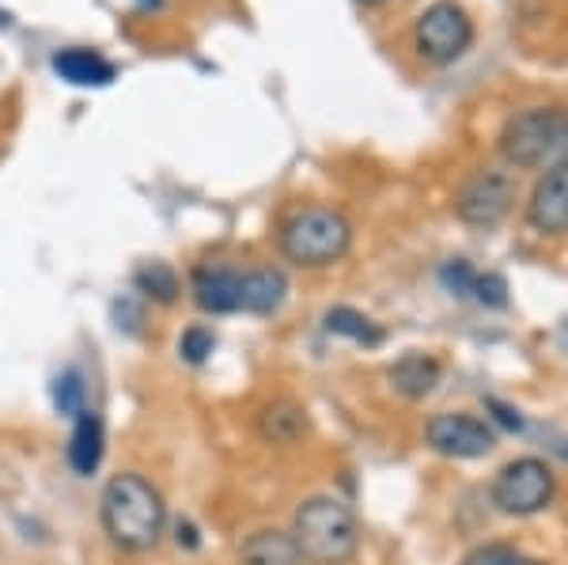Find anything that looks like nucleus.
Wrapping results in <instances>:
<instances>
[{
    "instance_id": "1a4fd4ad",
    "label": "nucleus",
    "mask_w": 568,
    "mask_h": 565,
    "mask_svg": "<svg viewBox=\"0 0 568 565\" xmlns=\"http://www.w3.org/2000/svg\"><path fill=\"white\" fill-rule=\"evenodd\" d=\"M527 224L538 235H565L568 232V160L549 168L535 182L527 202Z\"/></svg>"
},
{
    "instance_id": "ddd939ff",
    "label": "nucleus",
    "mask_w": 568,
    "mask_h": 565,
    "mask_svg": "<svg viewBox=\"0 0 568 565\" xmlns=\"http://www.w3.org/2000/svg\"><path fill=\"white\" fill-rule=\"evenodd\" d=\"M258 433H262V441L277 444V448H292V444H300L307 433V410L300 403H292V398L270 403L258 414Z\"/></svg>"
},
{
    "instance_id": "7ed1b4c3",
    "label": "nucleus",
    "mask_w": 568,
    "mask_h": 565,
    "mask_svg": "<svg viewBox=\"0 0 568 565\" xmlns=\"http://www.w3.org/2000/svg\"><path fill=\"white\" fill-rule=\"evenodd\" d=\"M500 157L516 171H549L568 160V111L565 107H530L504 122Z\"/></svg>"
},
{
    "instance_id": "6ab92c4d",
    "label": "nucleus",
    "mask_w": 568,
    "mask_h": 565,
    "mask_svg": "<svg viewBox=\"0 0 568 565\" xmlns=\"http://www.w3.org/2000/svg\"><path fill=\"white\" fill-rule=\"evenodd\" d=\"M50 398H53V410H58V414H65V417H72V422H77V417L88 410L84 376H80L77 369L58 372V376H53V384H50Z\"/></svg>"
},
{
    "instance_id": "f03ea898",
    "label": "nucleus",
    "mask_w": 568,
    "mask_h": 565,
    "mask_svg": "<svg viewBox=\"0 0 568 565\" xmlns=\"http://www.w3.org/2000/svg\"><path fill=\"white\" fill-rule=\"evenodd\" d=\"M292 539L300 546V558L311 565H345L361 551V521L345 501L318 494L296 508Z\"/></svg>"
},
{
    "instance_id": "9b49d317",
    "label": "nucleus",
    "mask_w": 568,
    "mask_h": 565,
    "mask_svg": "<svg viewBox=\"0 0 568 565\" xmlns=\"http://www.w3.org/2000/svg\"><path fill=\"white\" fill-rule=\"evenodd\" d=\"M103 455H106V425L95 410H84L72 425V436H69V467L72 475L80 478H91L99 467H103Z\"/></svg>"
},
{
    "instance_id": "4be33fe9",
    "label": "nucleus",
    "mask_w": 568,
    "mask_h": 565,
    "mask_svg": "<svg viewBox=\"0 0 568 565\" xmlns=\"http://www.w3.org/2000/svg\"><path fill=\"white\" fill-rule=\"evenodd\" d=\"M470 296L485 307H508V281L500 273H478Z\"/></svg>"
},
{
    "instance_id": "20e7f679",
    "label": "nucleus",
    "mask_w": 568,
    "mask_h": 565,
    "mask_svg": "<svg viewBox=\"0 0 568 565\" xmlns=\"http://www.w3.org/2000/svg\"><path fill=\"white\" fill-rule=\"evenodd\" d=\"M353 248V224L342 209L311 205L281 224V254L304 270L342 262Z\"/></svg>"
},
{
    "instance_id": "f8f14e48",
    "label": "nucleus",
    "mask_w": 568,
    "mask_h": 565,
    "mask_svg": "<svg viewBox=\"0 0 568 565\" xmlns=\"http://www.w3.org/2000/svg\"><path fill=\"white\" fill-rule=\"evenodd\" d=\"M439 376H444V364H439L433 353H402L387 372L390 387L398 391L402 398H409V403L433 395Z\"/></svg>"
},
{
    "instance_id": "dca6fc26",
    "label": "nucleus",
    "mask_w": 568,
    "mask_h": 565,
    "mask_svg": "<svg viewBox=\"0 0 568 565\" xmlns=\"http://www.w3.org/2000/svg\"><path fill=\"white\" fill-rule=\"evenodd\" d=\"M53 72L77 88H106L114 80V65L95 50H61L53 53Z\"/></svg>"
},
{
    "instance_id": "9d476101",
    "label": "nucleus",
    "mask_w": 568,
    "mask_h": 565,
    "mask_svg": "<svg viewBox=\"0 0 568 565\" xmlns=\"http://www.w3.org/2000/svg\"><path fill=\"white\" fill-rule=\"evenodd\" d=\"M194 300L205 315H232L243 300V273L232 266H197Z\"/></svg>"
},
{
    "instance_id": "4468645a",
    "label": "nucleus",
    "mask_w": 568,
    "mask_h": 565,
    "mask_svg": "<svg viewBox=\"0 0 568 565\" xmlns=\"http://www.w3.org/2000/svg\"><path fill=\"white\" fill-rule=\"evenodd\" d=\"M288 296V278L273 266L251 270L243 273V300H240V312L251 315H273Z\"/></svg>"
},
{
    "instance_id": "412c9836",
    "label": "nucleus",
    "mask_w": 568,
    "mask_h": 565,
    "mask_svg": "<svg viewBox=\"0 0 568 565\" xmlns=\"http://www.w3.org/2000/svg\"><path fill=\"white\" fill-rule=\"evenodd\" d=\"M213 350H216V334L209 331V326H186L182 331V339H179V357L186 361V364H205L209 357H213Z\"/></svg>"
},
{
    "instance_id": "a878e982",
    "label": "nucleus",
    "mask_w": 568,
    "mask_h": 565,
    "mask_svg": "<svg viewBox=\"0 0 568 565\" xmlns=\"http://www.w3.org/2000/svg\"><path fill=\"white\" fill-rule=\"evenodd\" d=\"M557 342H561V350L568 353V319L561 323V331H557Z\"/></svg>"
},
{
    "instance_id": "393cba45",
    "label": "nucleus",
    "mask_w": 568,
    "mask_h": 565,
    "mask_svg": "<svg viewBox=\"0 0 568 565\" xmlns=\"http://www.w3.org/2000/svg\"><path fill=\"white\" fill-rule=\"evenodd\" d=\"M179 546H186V551H194L197 546V532H194V524H179Z\"/></svg>"
},
{
    "instance_id": "0eeeda50",
    "label": "nucleus",
    "mask_w": 568,
    "mask_h": 565,
    "mask_svg": "<svg viewBox=\"0 0 568 565\" xmlns=\"http://www.w3.org/2000/svg\"><path fill=\"white\" fill-rule=\"evenodd\" d=\"M511 202H516V179L508 171L485 168L463 182L459 198H455V213L474 228H497L511 213Z\"/></svg>"
},
{
    "instance_id": "a211bd4d",
    "label": "nucleus",
    "mask_w": 568,
    "mask_h": 565,
    "mask_svg": "<svg viewBox=\"0 0 568 565\" xmlns=\"http://www.w3.org/2000/svg\"><path fill=\"white\" fill-rule=\"evenodd\" d=\"M133 289L144 300H155V304H163V307L179 304V296H182V281L168 262H144V266L133 273Z\"/></svg>"
},
{
    "instance_id": "f3484780",
    "label": "nucleus",
    "mask_w": 568,
    "mask_h": 565,
    "mask_svg": "<svg viewBox=\"0 0 568 565\" xmlns=\"http://www.w3.org/2000/svg\"><path fill=\"white\" fill-rule=\"evenodd\" d=\"M323 326L334 339H349L356 345H368V350H375V345L383 342V326L372 323V319L364 312H356V307H329L323 315Z\"/></svg>"
},
{
    "instance_id": "423d86ee",
    "label": "nucleus",
    "mask_w": 568,
    "mask_h": 565,
    "mask_svg": "<svg viewBox=\"0 0 568 565\" xmlns=\"http://www.w3.org/2000/svg\"><path fill=\"white\" fill-rule=\"evenodd\" d=\"M414 42L428 65H452L474 46V20L455 0H436L433 8L420 12L414 27Z\"/></svg>"
},
{
    "instance_id": "bb28decb",
    "label": "nucleus",
    "mask_w": 568,
    "mask_h": 565,
    "mask_svg": "<svg viewBox=\"0 0 568 565\" xmlns=\"http://www.w3.org/2000/svg\"><path fill=\"white\" fill-rule=\"evenodd\" d=\"M361 4H368V8H375V4H383V0H361Z\"/></svg>"
},
{
    "instance_id": "aec40b11",
    "label": "nucleus",
    "mask_w": 568,
    "mask_h": 565,
    "mask_svg": "<svg viewBox=\"0 0 568 565\" xmlns=\"http://www.w3.org/2000/svg\"><path fill=\"white\" fill-rule=\"evenodd\" d=\"M463 565H542V562L527 558V554L516 551L511 543H485V546H474L463 558Z\"/></svg>"
},
{
    "instance_id": "6e6552de",
    "label": "nucleus",
    "mask_w": 568,
    "mask_h": 565,
    "mask_svg": "<svg viewBox=\"0 0 568 565\" xmlns=\"http://www.w3.org/2000/svg\"><path fill=\"white\" fill-rule=\"evenodd\" d=\"M428 448L447 460H481L497 448V433L474 414H433L425 425Z\"/></svg>"
},
{
    "instance_id": "2eb2a0df",
    "label": "nucleus",
    "mask_w": 568,
    "mask_h": 565,
    "mask_svg": "<svg viewBox=\"0 0 568 565\" xmlns=\"http://www.w3.org/2000/svg\"><path fill=\"white\" fill-rule=\"evenodd\" d=\"M240 565H304L300 546L292 535L277 532V527H262V532L246 535L240 546Z\"/></svg>"
},
{
    "instance_id": "f257e3e1",
    "label": "nucleus",
    "mask_w": 568,
    "mask_h": 565,
    "mask_svg": "<svg viewBox=\"0 0 568 565\" xmlns=\"http://www.w3.org/2000/svg\"><path fill=\"white\" fill-rule=\"evenodd\" d=\"M99 521L106 539L125 554H144L168 532V501L136 471H122L103 486Z\"/></svg>"
},
{
    "instance_id": "39448f33",
    "label": "nucleus",
    "mask_w": 568,
    "mask_h": 565,
    "mask_svg": "<svg viewBox=\"0 0 568 565\" xmlns=\"http://www.w3.org/2000/svg\"><path fill=\"white\" fill-rule=\"evenodd\" d=\"M554 494H557V478H554V471H549V463L538 460V455H519V460L504 463L489 490L493 505H497V513L504 516L542 513L549 501H554Z\"/></svg>"
},
{
    "instance_id": "b1692460",
    "label": "nucleus",
    "mask_w": 568,
    "mask_h": 565,
    "mask_svg": "<svg viewBox=\"0 0 568 565\" xmlns=\"http://www.w3.org/2000/svg\"><path fill=\"white\" fill-rule=\"evenodd\" d=\"M485 410H493V417H497V422H500L508 433H519V430H524V417H519V410H516V406L500 403V398H485Z\"/></svg>"
},
{
    "instance_id": "5701e85b",
    "label": "nucleus",
    "mask_w": 568,
    "mask_h": 565,
    "mask_svg": "<svg viewBox=\"0 0 568 565\" xmlns=\"http://www.w3.org/2000/svg\"><path fill=\"white\" fill-rule=\"evenodd\" d=\"M474 278H478V273L470 270V262H466V259H452V262H444V270H439L444 289H447V293H455V296H470L474 293Z\"/></svg>"
}]
</instances>
